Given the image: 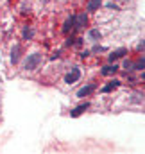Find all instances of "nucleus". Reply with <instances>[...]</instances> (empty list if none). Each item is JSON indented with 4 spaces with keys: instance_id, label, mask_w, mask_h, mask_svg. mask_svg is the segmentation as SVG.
I'll use <instances>...</instances> for the list:
<instances>
[{
    "instance_id": "nucleus-1",
    "label": "nucleus",
    "mask_w": 145,
    "mask_h": 154,
    "mask_svg": "<svg viewBox=\"0 0 145 154\" xmlns=\"http://www.w3.org/2000/svg\"><path fill=\"white\" fill-rule=\"evenodd\" d=\"M41 61H43V56H41L39 52H32V54H29V56L25 57V61H23V70H27V72L36 70L38 66L41 65Z\"/></svg>"
},
{
    "instance_id": "nucleus-2",
    "label": "nucleus",
    "mask_w": 145,
    "mask_h": 154,
    "mask_svg": "<svg viewBox=\"0 0 145 154\" xmlns=\"http://www.w3.org/2000/svg\"><path fill=\"white\" fill-rule=\"evenodd\" d=\"M88 25V14L86 13H79L73 16V29L79 31V29H84Z\"/></svg>"
},
{
    "instance_id": "nucleus-3",
    "label": "nucleus",
    "mask_w": 145,
    "mask_h": 154,
    "mask_svg": "<svg viewBox=\"0 0 145 154\" xmlns=\"http://www.w3.org/2000/svg\"><path fill=\"white\" fill-rule=\"evenodd\" d=\"M79 79H81V70H79V66H73V68H70V72L66 74V77H65V82L73 84V82H77Z\"/></svg>"
},
{
    "instance_id": "nucleus-4",
    "label": "nucleus",
    "mask_w": 145,
    "mask_h": 154,
    "mask_svg": "<svg viewBox=\"0 0 145 154\" xmlns=\"http://www.w3.org/2000/svg\"><path fill=\"white\" fill-rule=\"evenodd\" d=\"M127 54V48H116V50H113L111 54H109V63H115L116 59H120V57H124Z\"/></svg>"
},
{
    "instance_id": "nucleus-5",
    "label": "nucleus",
    "mask_w": 145,
    "mask_h": 154,
    "mask_svg": "<svg viewBox=\"0 0 145 154\" xmlns=\"http://www.w3.org/2000/svg\"><path fill=\"white\" fill-rule=\"evenodd\" d=\"M93 90H95V84H88V86H84V88H81V90L77 91V97H79V99H84V97H88Z\"/></svg>"
},
{
    "instance_id": "nucleus-6",
    "label": "nucleus",
    "mask_w": 145,
    "mask_h": 154,
    "mask_svg": "<svg viewBox=\"0 0 145 154\" xmlns=\"http://www.w3.org/2000/svg\"><path fill=\"white\" fill-rule=\"evenodd\" d=\"M118 86H120V81H118V79H113V81H109L106 86H102V93H109V91L116 90Z\"/></svg>"
},
{
    "instance_id": "nucleus-7",
    "label": "nucleus",
    "mask_w": 145,
    "mask_h": 154,
    "mask_svg": "<svg viewBox=\"0 0 145 154\" xmlns=\"http://www.w3.org/2000/svg\"><path fill=\"white\" fill-rule=\"evenodd\" d=\"M88 108H90V104H88V102H84V104H81V106H77V108H73L72 111H70V116H73V118H75V116L82 115Z\"/></svg>"
},
{
    "instance_id": "nucleus-8",
    "label": "nucleus",
    "mask_w": 145,
    "mask_h": 154,
    "mask_svg": "<svg viewBox=\"0 0 145 154\" xmlns=\"http://www.w3.org/2000/svg\"><path fill=\"white\" fill-rule=\"evenodd\" d=\"M118 68H120V66H116L115 63H113V65H106V66L100 70V74H102V75H113V74L118 72Z\"/></svg>"
},
{
    "instance_id": "nucleus-9",
    "label": "nucleus",
    "mask_w": 145,
    "mask_h": 154,
    "mask_svg": "<svg viewBox=\"0 0 145 154\" xmlns=\"http://www.w3.org/2000/svg\"><path fill=\"white\" fill-rule=\"evenodd\" d=\"M20 52H22V47H20V45H14V47L11 48V61H13V63H18Z\"/></svg>"
},
{
    "instance_id": "nucleus-10",
    "label": "nucleus",
    "mask_w": 145,
    "mask_h": 154,
    "mask_svg": "<svg viewBox=\"0 0 145 154\" xmlns=\"http://www.w3.org/2000/svg\"><path fill=\"white\" fill-rule=\"evenodd\" d=\"M100 5H102V0H90V2H88V5H86V11L95 13Z\"/></svg>"
},
{
    "instance_id": "nucleus-11",
    "label": "nucleus",
    "mask_w": 145,
    "mask_h": 154,
    "mask_svg": "<svg viewBox=\"0 0 145 154\" xmlns=\"http://www.w3.org/2000/svg\"><path fill=\"white\" fill-rule=\"evenodd\" d=\"M72 29H73V16H70V18H66V22L63 23V34H68Z\"/></svg>"
},
{
    "instance_id": "nucleus-12",
    "label": "nucleus",
    "mask_w": 145,
    "mask_h": 154,
    "mask_svg": "<svg viewBox=\"0 0 145 154\" xmlns=\"http://www.w3.org/2000/svg\"><path fill=\"white\" fill-rule=\"evenodd\" d=\"M88 38L91 39V41H97V39H100V31H99V29H91V31L88 32Z\"/></svg>"
},
{
    "instance_id": "nucleus-13",
    "label": "nucleus",
    "mask_w": 145,
    "mask_h": 154,
    "mask_svg": "<svg viewBox=\"0 0 145 154\" xmlns=\"http://www.w3.org/2000/svg\"><path fill=\"white\" fill-rule=\"evenodd\" d=\"M143 66H145V59H143V54H142V57L134 63V70H140V72H143Z\"/></svg>"
},
{
    "instance_id": "nucleus-14",
    "label": "nucleus",
    "mask_w": 145,
    "mask_h": 154,
    "mask_svg": "<svg viewBox=\"0 0 145 154\" xmlns=\"http://www.w3.org/2000/svg\"><path fill=\"white\" fill-rule=\"evenodd\" d=\"M32 36H34V31L31 27H25L23 29V39H32Z\"/></svg>"
},
{
    "instance_id": "nucleus-15",
    "label": "nucleus",
    "mask_w": 145,
    "mask_h": 154,
    "mask_svg": "<svg viewBox=\"0 0 145 154\" xmlns=\"http://www.w3.org/2000/svg\"><path fill=\"white\" fill-rule=\"evenodd\" d=\"M124 70H125V72H131V70H134V63L125 59V61H124Z\"/></svg>"
},
{
    "instance_id": "nucleus-16",
    "label": "nucleus",
    "mask_w": 145,
    "mask_h": 154,
    "mask_svg": "<svg viewBox=\"0 0 145 154\" xmlns=\"http://www.w3.org/2000/svg\"><path fill=\"white\" fill-rule=\"evenodd\" d=\"M143 47H145V43H143V39H142V41L138 43V52H142V54H143Z\"/></svg>"
},
{
    "instance_id": "nucleus-17",
    "label": "nucleus",
    "mask_w": 145,
    "mask_h": 154,
    "mask_svg": "<svg viewBox=\"0 0 145 154\" xmlns=\"http://www.w3.org/2000/svg\"><path fill=\"white\" fill-rule=\"evenodd\" d=\"M88 56H90V50H82L81 52V57H88Z\"/></svg>"
},
{
    "instance_id": "nucleus-18",
    "label": "nucleus",
    "mask_w": 145,
    "mask_h": 154,
    "mask_svg": "<svg viewBox=\"0 0 145 154\" xmlns=\"http://www.w3.org/2000/svg\"><path fill=\"white\" fill-rule=\"evenodd\" d=\"M39 2H43V4H47V2H48V0H39Z\"/></svg>"
}]
</instances>
